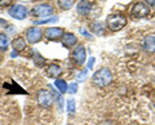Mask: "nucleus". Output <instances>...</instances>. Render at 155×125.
Instances as JSON below:
<instances>
[{
    "label": "nucleus",
    "mask_w": 155,
    "mask_h": 125,
    "mask_svg": "<svg viewBox=\"0 0 155 125\" xmlns=\"http://www.w3.org/2000/svg\"><path fill=\"white\" fill-rule=\"evenodd\" d=\"M154 107H155V103H154Z\"/></svg>",
    "instance_id": "31"
},
{
    "label": "nucleus",
    "mask_w": 155,
    "mask_h": 125,
    "mask_svg": "<svg viewBox=\"0 0 155 125\" xmlns=\"http://www.w3.org/2000/svg\"><path fill=\"white\" fill-rule=\"evenodd\" d=\"M58 18L57 17H52V18H47V20H41V21H34V25H44V23H52V22H57Z\"/></svg>",
    "instance_id": "21"
},
{
    "label": "nucleus",
    "mask_w": 155,
    "mask_h": 125,
    "mask_svg": "<svg viewBox=\"0 0 155 125\" xmlns=\"http://www.w3.org/2000/svg\"><path fill=\"white\" fill-rule=\"evenodd\" d=\"M111 80H113V74L107 67H101L100 70H97L92 76V83L98 88H105L107 86Z\"/></svg>",
    "instance_id": "1"
},
{
    "label": "nucleus",
    "mask_w": 155,
    "mask_h": 125,
    "mask_svg": "<svg viewBox=\"0 0 155 125\" xmlns=\"http://www.w3.org/2000/svg\"><path fill=\"white\" fill-rule=\"evenodd\" d=\"M64 30L60 27H48L43 31V35L47 40H51V41H56V40H60L62 39L64 36Z\"/></svg>",
    "instance_id": "6"
},
{
    "label": "nucleus",
    "mask_w": 155,
    "mask_h": 125,
    "mask_svg": "<svg viewBox=\"0 0 155 125\" xmlns=\"http://www.w3.org/2000/svg\"><path fill=\"white\" fill-rule=\"evenodd\" d=\"M150 13V8L146 5L143 2H137L134 3V5L132 7V14L137 18H143Z\"/></svg>",
    "instance_id": "8"
},
{
    "label": "nucleus",
    "mask_w": 155,
    "mask_h": 125,
    "mask_svg": "<svg viewBox=\"0 0 155 125\" xmlns=\"http://www.w3.org/2000/svg\"><path fill=\"white\" fill-rule=\"evenodd\" d=\"M87 72H88V69H84V70H83V71H81V72H80V75L78 76V80H83V79L85 78Z\"/></svg>",
    "instance_id": "23"
},
{
    "label": "nucleus",
    "mask_w": 155,
    "mask_h": 125,
    "mask_svg": "<svg viewBox=\"0 0 155 125\" xmlns=\"http://www.w3.org/2000/svg\"><path fill=\"white\" fill-rule=\"evenodd\" d=\"M26 39L28 43H31V44H36V43H39L43 39V31L36 26L27 28L26 30Z\"/></svg>",
    "instance_id": "7"
},
{
    "label": "nucleus",
    "mask_w": 155,
    "mask_h": 125,
    "mask_svg": "<svg viewBox=\"0 0 155 125\" xmlns=\"http://www.w3.org/2000/svg\"><path fill=\"white\" fill-rule=\"evenodd\" d=\"M9 16L14 20H25V18L28 16V11L25 5H22V4H14L9 8Z\"/></svg>",
    "instance_id": "5"
},
{
    "label": "nucleus",
    "mask_w": 155,
    "mask_h": 125,
    "mask_svg": "<svg viewBox=\"0 0 155 125\" xmlns=\"http://www.w3.org/2000/svg\"><path fill=\"white\" fill-rule=\"evenodd\" d=\"M92 8H93V4H92L89 0H80V2L78 3L76 12H78V14H80V16H87V14H89V12L92 11Z\"/></svg>",
    "instance_id": "10"
},
{
    "label": "nucleus",
    "mask_w": 155,
    "mask_h": 125,
    "mask_svg": "<svg viewBox=\"0 0 155 125\" xmlns=\"http://www.w3.org/2000/svg\"><path fill=\"white\" fill-rule=\"evenodd\" d=\"M76 43H78V37L74 35V34H71V32L64 34V36H62V44H64V46L71 48V46L76 45Z\"/></svg>",
    "instance_id": "11"
},
{
    "label": "nucleus",
    "mask_w": 155,
    "mask_h": 125,
    "mask_svg": "<svg viewBox=\"0 0 155 125\" xmlns=\"http://www.w3.org/2000/svg\"><path fill=\"white\" fill-rule=\"evenodd\" d=\"M2 61H3V57H2V56H0V63H2Z\"/></svg>",
    "instance_id": "30"
},
{
    "label": "nucleus",
    "mask_w": 155,
    "mask_h": 125,
    "mask_svg": "<svg viewBox=\"0 0 155 125\" xmlns=\"http://www.w3.org/2000/svg\"><path fill=\"white\" fill-rule=\"evenodd\" d=\"M61 74H62V67L60 65H57V63L48 65V67H47V75L49 76V78H56L57 79V76H60Z\"/></svg>",
    "instance_id": "12"
},
{
    "label": "nucleus",
    "mask_w": 155,
    "mask_h": 125,
    "mask_svg": "<svg viewBox=\"0 0 155 125\" xmlns=\"http://www.w3.org/2000/svg\"><path fill=\"white\" fill-rule=\"evenodd\" d=\"M81 32H83V35H84V36H88V37H92V36L89 35V34H88V32H87V31L84 30V28H81Z\"/></svg>",
    "instance_id": "28"
},
{
    "label": "nucleus",
    "mask_w": 155,
    "mask_h": 125,
    "mask_svg": "<svg viewBox=\"0 0 155 125\" xmlns=\"http://www.w3.org/2000/svg\"><path fill=\"white\" fill-rule=\"evenodd\" d=\"M147 4H150L151 7H155V0H146Z\"/></svg>",
    "instance_id": "27"
},
{
    "label": "nucleus",
    "mask_w": 155,
    "mask_h": 125,
    "mask_svg": "<svg viewBox=\"0 0 155 125\" xmlns=\"http://www.w3.org/2000/svg\"><path fill=\"white\" fill-rule=\"evenodd\" d=\"M67 92H69L70 94H75L78 92V84L76 83L70 84V86H67Z\"/></svg>",
    "instance_id": "22"
},
{
    "label": "nucleus",
    "mask_w": 155,
    "mask_h": 125,
    "mask_svg": "<svg viewBox=\"0 0 155 125\" xmlns=\"http://www.w3.org/2000/svg\"><path fill=\"white\" fill-rule=\"evenodd\" d=\"M75 0H58V7H60L62 11H69L74 7Z\"/></svg>",
    "instance_id": "18"
},
{
    "label": "nucleus",
    "mask_w": 155,
    "mask_h": 125,
    "mask_svg": "<svg viewBox=\"0 0 155 125\" xmlns=\"http://www.w3.org/2000/svg\"><path fill=\"white\" fill-rule=\"evenodd\" d=\"M143 48H145V50L149 53H155V36L154 35H149L145 37Z\"/></svg>",
    "instance_id": "14"
},
{
    "label": "nucleus",
    "mask_w": 155,
    "mask_h": 125,
    "mask_svg": "<svg viewBox=\"0 0 155 125\" xmlns=\"http://www.w3.org/2000/svg\"><path fill=\"white\" fill-rule=\"evenodd\" d=\"M127 25V17L123 14H109L106 18V26L110 31H119Z\"/></svg>",
    "instance_id": "2"
},
{
    "label": "nucleus",
    "mask_w": 155,
    "mask_h": 125,
    "mask_svg": "<svg viewBox=\"0 0 155 125\" xmlns=\"http://www.w3.org/2000/svg\"><path fill=\"white\" fill-rule=\"evenodd\" d=\"M100 125H116V123L113 120H105V121H101Z\"/></svg>",
    "instance_id": "25"
},
{
    "label": "nucleus",
    "mask_w": 155,
    "mask_h": 125,
    "mask_svg": "<svg viewBox=\"0 0 155 125\" xmlns=\"http://www.w3.org/2000/svg\"><path fill=\"white\" fill-rule=\"evenodd\" d=\"M9 48V39L4 32H0V52H7Z\"/></svg>",
    "instance_id": "17"
},
{
    "label": "nucleus",
    "mask_w": 155,
    "mask_h": 125,
    "mask_svg": "<svg viewBox=\"0 0 155 125\" xmlns=\"http://www.w3.org/2000/svg\"><path fill=\"white\" fill-rule=\"evenodd\" d=\"M32 59L34 62H35V65L38 67H44L47 65V59L43 57L39 52H34V54H32Z\"/></svg>",
    "instance_id": "15"
},
{
    "label": "nucleus",
    "mask_w": 155,
    "mask_h": 125,
    "mask_svg": "<svg viewBox=\"0 0 155 125\" xmlns=\"http://www.w3.org/2000/svg\"><path fill=\"white\" fill-rule=\"evenodd\" d=\"M12 0H0V7H8L11 5Z\"/></svg>",
    "instance_id": "24"
},
{
    "label": "nucleus",
    "mask_w": 155,
    "mask_h": 125,
    "mask_svg": "<svg viewBox=\"0 0 155 125\" xmlns=\"http://www.w3.org/2000/svg\"><path fill=\"white\" fill-rule=\"evenodd\" d=\"M36 102L43 108H49V107H52L53 102H54L53 93H51L49 90H47V89H40L38 92V95H36Z\"/></svg>",
    "instance_id": "3"
},
{
    "label": "nucleus",
    "mask_w": 155,
    "mask_h": 125,
    "mask_svg": "<svg viewBox=\"0 0 155 125\" xmlns=\"http://www.w3.org/2000/svg\"><path fill=\"white\" fill-rule=\"evenodd\" d=\"M91 31L94 32L96 35H102V34L105 32V27L102 25V22H98V21L93 22L91 25Z\"/></svg>",
    "instance_id": "16"
},
{
    "label": "nucleus",
    "mask_w": 155,
    "mask_h": 125,
    "mask_svg": "<svg viewBox=\"0 0 155 125\" xmlns=\"http://www.w3.org/2000/svg\"><path fill=\"white\" fill-rule=\"evenodd\" d=\"M54 85H56V88L60 90V93H61V94H65V93L67 92V84H66V81H65V80L57 79V80H56V83H54Z\"/></svg>",
    "instance_id": "19"
},
{
    "label": "nucleus",
    "mask_w": 155,
    "mask_h": 125,
    "mask_svg": "<svg viewBox=\"0 0 155 125\" xmlns=\"http://www.w3.org/2000/svg\"><path fill=\"white\" fill-rule=\"evenodd\" d=\"M12 46H13L14 52H23L26 49V40L23 39L22 36L14 37L13 41H12Z\"/></svg>",
    "instance_id": "13"
},
{
    "label": "nucleus",
    "mask_w": 155,
    "mask_h": 125,
    "mask_svg": "<svg viewBox=\"0 0 155 125\" xmlns=\"http://www.w3.org/2000/svg\"><path fill=\"white\" fill-rule=\"evenodd\" d=\"M93 63H94V58H93V57H91L89 61H88V67H87V69L91 70L92 67H93Z\"/></svg>",
    "instance_id": "26"
},
{
    "label": "nucleus",
    "mask_w": 155,
    "mask_h": 125,
    "mask_svg": "<svg viewBox=\"0 0 155 125\" xmlns=\"http://www.w3.org/2000/svg\"><path fill=\"white\" fill-rule=\"evenodd\" d=\"M54 13V8L51 4H39V5L34 7L31 14L36 18H49L52 14Z\"/></svg>",
    "instance_id": "4"
},
{
    "label": "nucleus",
    "mask_w": 155,
    "mask_h": 125,
    "mask_svg": "<svg viewBox=\"0 0 155 125\" xmlns=\"http://www.w3.org/2000/svg\"><path fill=\"white\" fill-rule=\"evenodd\" d=\"M0 26H7V21H4L0 18Z\"/></svg>",
    "instance_id": "29"
},
{
    "label": "nucleus",
    "mask_w": 155,
    "mask_h": 125,
    "mask_svg": "<svg viewBox=\"0 0 155 125\" xmlns=\"http://www.w3.org/2000/svg\"><path fill=\"white\" fill-rule=\"evenodd\" d=\"M66 108H67V112L70 115H74L75 114V101L74 99H69L66 103Z\"/></svg>",
    "instance_id": "20"
},
{
    "label": "nucleus",
    "mask_w": 155,
    "mask_h": 125,
    "mask_svg": "<svg viewBox=\"0 0 155 125\" xmlns=\"http://www.w3.org/2000/svg\"><path fill=\"white\" fill-rule=\"evenodd\" d=\"M72 59L78 66H81L87 59V50L83 45L75 46V49L72 50Z\"/></svg>",
    "instance_id": "9"
}]
</instances>
